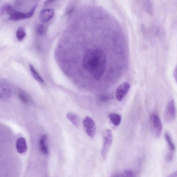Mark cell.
<instances>
[{
  "label": "cell",
  "instance_id": "7a4b0ae2",
  "mask_svg": "<svg viewBox=\"0 0 177 177\" xmlns=\"http://www.w3.org/2000/svg\"><path fill=\"white\" fill-rule=\"evenodd\" d=\"M150 125L151 131L154 136L159 138L162 134L163 125L159 116L152 114L150 118Z\"/></svg>",
  "mask_w": 177,
  "mask_h": 177
},
{
  "label": "cell",
  "instance_id": "603a6c76",
  "mask_svg": "<svg viewBox=\"0 0 177 177\" xmlns=\"http://www.w3.org/2000/svg\"><path fill=\"white\" fill-rule=\"evenodd\" d=\"M177 171L173 172L171 174H170L167 177H177Z\"/></svg>",
  "mask_w": 177,
  "mask_h": 177
},
{
  "label": "cell",
  "instance_id": "4fadbf2b",
  "mask_svg": "<svg viewBox=\"0 0 177 177\" xmlns=\"http://www.w3.org/2000/svg\"><path fill=\"white\" fill-rule=\"evenodd\" d=\"M68 119L75 127H78L79 124V119L78 116L76 114L71 112H68L66 115Z\"/></svg>",
  "mask_w": 177,
  "mask_h": 177
},
{
  "label": "cell",
  "instance_id": "ffe728a7",
  "mask_svg": "<svg viewBox=\"0 0 177 177\" xmlns=\"http://www.w3.org/2000/svg\"><path fill=\"white\" fill-rule=\"evenodd\" d=\"M124 174L126 177H135L134 173L130 170H125Z\"/></svg>",
  "mask_w": 177,
  "mask_h": 177
},
{
  "label": "cell",
  "instance_id": "d6986e66",
  "mask_svg": "<svg viewBox=\"0 0 177 177\" xmlns=\"http://www.w3.org/2000/svg\"><path fill=\"white\" fill-rule=\"evenodd\" d=\"M174 154L173 152L170 151V152L167 153L165 157L166 160L167 162H170L173 160Z\"/></svg>",
  "mask_w": 177,
  "mask_h": 177
},
{
  "label": "cell",
  "instance_id": "cb8c5ba5",
  "mask_svg": "<svg viewBox=\"0 0 177 177\" xmlns=\"http://www.w3.org/2000/svg\"><path fill=\"white\" fill-rule=\"evenodd\" d=\"M113 177H126L124 175V174H117L115 175Z\"/></svg>",
  "mask_w": 177,
  "mask_h": 177
},
{
  "label": "cell",
  "instance_id": "2e32d148",
  "mask_svg": "<svg viewBox=\"0 0 177 177\" xmlns=\"http://www.w3.org/2000/svg\"><path fill=\"white\" fill-rule=\"evenodd\" d=\"M26 36V33L24 28L22 27L19 28L16 33V36L17 40L19 41H22L24 39Z\"/></svg>",
  "mask_w": 177,
  "mask_h": 177
},
{
  "label": "cell",
  "instance_id": "8fae6325",
  "mask_svg": "<svg viewBox=\"0 0 177 177\" xmlns=\"http://www.w3.org/2000/svg\"><path fill=\"white\" fill-rule=\"evenodd\" d=\"M47 137L45 135L42 136L40 138L39 141L40 149L43 154L47 155L49 153V149L48 146V141H47Z\"/></svg>",
  "mask_w": 177,
  "mask_h": 177
},
{
  "label": "cell",
  "instance_id": "5bb4252c",
  "mask_svg": "<svg viewBox=\"0 0 177 177\" xmlns=\"http://www.w3.org/2000/svg\"><path fill=\"white\" fill-rule=\"evenodd\" d=\"M29 68L31 74L35 79L40 83L43 84L44 82L43 79L41 77L39 73L35 69L34 66L30 64Z\"/></svg>",
  "mask_w": 177,
  "mask_h": 177
},
{
  "label": "cell",
  "instance_id": "ac0fdd59",
  "mask_svg": "<svg viewBox=\"0 0 177 177\" xmlns=\"http://www.w3.org/2000/svg\"><path fill=\"white\" fill-rule=\"evenodd\" d=\"M6 13L9 16L13 14L16 11L12 6L9 5H5Z\"/></svg>",
  "mask_w": 177,
  "mask_h": 177
},
{
  "label": "cell",
  "instance_id": "9a60e30c",
  "mask_svg": "<svg viewBox=\"0 0 177 177\" xmlns=\"http://www.w3.org/2000/svg\"><path fill=\"white\" fill-rule=\"evenodd\" d=\"M165 138L170 151L173 152L175 150V145L173 143L171 137L168 133L166 132L165 134Z\"/></svg>",
  "mask_w": 177,
  "mask_h": 177
},
{
  "label": "cell",
  "instance_id": "30bf717a",
  "mask_svg": "<svg viewBox=\"0 0 177 177\" xmlns=\"http://www.w3.org/2000/svg\"><path fill=\"white\" fill-rule=\"evenodd\" d=\"M11 91L10 88L5 84H0V98L4 100L10 98Z\"/></svg>",
  "mask_w": 177,
  "mask_h": 177
},
{
  "label": "cell",
  "instance_id": "44dd1931",
  "mask_svg": "<svg viewBox=\"0 0 177 177\" xmlns=\"http://www.w3.org/2000/svg\"><path fill=\"white\" fill-rule=\"evenodd\" d=\"M6 13L5 5L2 6L0 7V17H4Z\"/></svg>",
  "mask_w": 177,
  "mask_h": 177
},
{
  "label": "cell",
  "instance_id": "ba28073f",
  "mask_svg": "<svg viewBox=\"0 0 177 177\" xmlns=\"http://www.w3.org/2000/svg\"><path fill=\"white\" fill-rule=\"evenodd\" d=\"M55 11L52 9H44L40 12L39 17L41 21L46 23L51 20Z\"/></svg>",
  "mask_w": 177,
  "mask_h": 177
},
{
  "label": "cell",
  "instance_id": "6da1fadb",
  "mask_svg": "<svg viewBox=\"0 0 177 177\" xmlns=\"http://www.w3.org/2000/svg\"><path fill=\"white\" fill-rule=\"evenodd\" d=\"M107 61L106 53L102 48H91L85 53L82 65L85 71L98 80L106 70Z\"/></svg>",
  "mask_w": 177,
  "mask_h": 177
},
{
  "label": "cell",
  "instance_id": "8992f818",
  "mask_svg": "<svg viewBox=\"0 0 177 177\" xmlns=\"http://www.w3.org/2000/svg\"><path fill=\"white\" fill-rule=\"evenodd\" d=\"M83 124L87 134L93 138L96 132V125L93 119L90 117L87 116L83 120Z\"/></svg>",
  "mask_w": 177,
  "mask_h": 177
},
{
  "label": "cell",
  "instance_id": "e0dca14e",
  "mask_svg": "<svg viewBox=\"0 0 177 177\" xmlns=\"http://www.w3.org/2000/svg\"><path fill=\"white\" fill-rule=\"evenodd\" d=\"M18 98L21 102L24 104H27L28 99L26 95L24 93H20L18 94Z\"/></svg>",
  "mask_w": 177,
  "mask_h": 177
},
{
  "label": "cell",
  "instance_id": "5b68a950",
  "mask_svg": "<svg viewBox=\"0 0 177 177\" xmlns=\"http://www.w3.org/2000/svg\"><path fill=\"white\" fill-rule=\"evenodd\" d=\"M36 7L37 5H35L29 12L26 13H23L16 11L13 14L9 16V19L12 21H16L30 18L34 15Z\"/></svg>",
  "mask_w": 177,
  "mask_h": 177
},
{
  "label": "cell",
  "instance_id": "277c9868",
  "mask_svg": "<svg viewBox=\"0 0 177 177\" xmlns=\"http://www.w3.org/2000/svg\"><path fill=\"white\" fill-rule=\"evenodd\" d=\"M113 134L112 130L108 129L106 131L104 136V142L101 155L104 160H106L111 146L112 143Z\"/></svg>",
  "mask_w": 177,
  "mask_h": 177
},
{
  "label": "cell",
  "instance_id": "7402d4cb",
  "mask_svg": "<svg viewBox=\"0 0 177 177\" xmlns=\"http://www.w3.org/2000/svg\"><path fill=\"white\" fill-rule=\"evenodd\" d=\"M44 31V26L43 24H40L37 28V32L40 35L43 34Z\"/></svg>",
  "mask_w": 177,
  "mask_h": 177
},
{
  "label": "cell",
  "instance_id": "52a82bcc",
  "mask_svg": "<svg viewBox=\"0 0 177 177\" xmlns=\"http://www.w3.org/2000/svg\"><path fill=\"white\" fill-rule=\"evenodd\" d=\"M130 88V85L127 82H124L117 88L115 96L118 102H121L124 99Z\"/></svg>",
  "mask_w": 177,
  "mask_h": 177
},
{
  "label": "cell",
  "instance_id": "9c48e42d",
  "mask_svg": "<svg viewBox=\"0 0 177 177\" xmlns=\"http://www.w3.org/2000/svg\"><path fill=\"white\" fill-rule=\"evenodd\" d=\"M17 150L18 153L23 154L26 152L27 150L26 141L24 137L18 138L16 144Z\"/></svg>",
  "mask_w": 177,
  "mask_h": 177
},
{
  "label": "cell",
  "instance_id": "7c38bea8",
  "mask_svg": "<svg viewBox=\"0 0 177 177\" xmlns=\"http://www.w3.org/2000/svg\"><path fill=\"white\" fill-rule=\"evenodd\" d=\"M109 117L111 122L113 125L117 126L121 124L122 117L119 114L116 113H110Z\"/></svg>",
  "mask_w": 177,
  "mask_h": 177
},
{
  "label": "cell",
  "instance_id": "3957f363",
  "mask_svg": "<svg viewBox=\"0 0 177 177\" xmlns=\"http://www.w3.org/2000/svg\"><path fill=\"white\" fill-rule=\"evenodd\" d=\"M176 110L175 104L173 100H170L167 103L164 112V121L166 123H170L175 120Z\"/></svg>",
  "mask_w": 177,
  "mask_h": 177
}]
</instances>
